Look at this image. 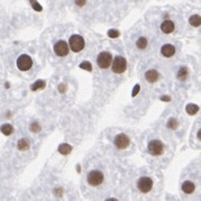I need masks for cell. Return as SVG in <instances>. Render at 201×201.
Instances as JSON below:
<instances>
[{"mask_svg": "<svg viewBox=\"0 0 201 201\" xmlns=\"http://www.w3.org/2000/svg\"><path fill=\"white\" fill-rule=\"evenodd\" d=\"M105 180V175L104 173L99 170H93V171L89 172L88 175H87V181L88 183L92 186H98L100 185Z\"/></svg>", "mask_w": 201, "mask_h": 201, "instance_id": "obj_1", "label": "cell"}, {"mask_svg": "<svg viewBox=\"0 0 201 201\" xmlns=\"http://www.w3.org/2000/svg\"><path fill=\"white\" fill-rule=\"evenodd\" d=\"M147 150L150 154L153 155V156H160L164 153V145L159 139H153V141L148 143Z\"/></svg>", "mask_w": 201, "mask_h": 201, "instance_id": "obj_2", "label": "cell"}, {"mask_svg": "<svg viewBox=\"0 0 201 201\" xmlns=\"http://www.w3.org/2000/svg\"><path fill=\"white\" fill-rule=\"evenodd\" d=\"M69 44H70V48H71L72 52H81V51L84 48V39H83L82 36L80 35H72L70 37V41H69Z\"/></svg>", "mask_w": 201, "mask_h": 201, "instance_id": "obj_3", "label": "cell"}, {"mask_svg": "<svg viewBox=\"0 0 201 201\" xmlns=\"http://www.w3.org/2000/svg\"><path fill=\"white\" fill-rule=\"evenodd\" d=\"M127 69V61L123 56H116L113 61V71L117 74L124 73Z\"/></svg>", "mask_w": 201, "mask_h": 201, "instance_id": "obj_4", "label": "cell"}, {"mask_svg": "<svg viewBox=\"0 0 201 201\" xmlns=\"http://www.w3.org/2000/svg\"><path fill=\"white\" fill-rule=\"evenodd\" d=\"M113 61V56L109 52H101L97 57V63L101 69H108Z\"/></svg>", "mask_w": 201, "mask_h": 201, "instance_id": "obj_5", "label": "cell"}, {"mask_svg": "<svg viewBox=\"0 0 201 201\" xmlns=\"http://www.w3.org/2000/svg\"><path fill=\"white\" fill-rule=\"evenodd\" d=\"M137 186L142 193H148L153 188V181L150 176H143L137 181Z\"/></svg>", "mask_w": 201, "mask_h": 201, "instance_id": "obj_6", "label": "cell"}, {"mask_svg": "<svg viewBox=\"0 0 201 201\" xmlns=\"http://www.w3.org/2000/svg\"><path fill=\"white\" fill-rule=\"evenodd\" d=\"M33 66V60L30 56L23 54L17 59V68L20 71H28L30 68Z\"/></svg>", "mask_w": 201, "mask_h": 201, "instance_id": "obj_7", "label": "cell"}, {"mask_svg": "<svg viewBox=\"0 0 201 201\" xmlns=\"http://www.w3.org/2000/svg\"><path fill=\"white\" fill-rule=\"evenodd\" d=\"M114 144L118 150H125L127 148L130 144V139L126 134H119L114 139Z\"/></svg>", "mask_w": 201, "mask_h": 201, "instance_id": "obj_8", "label": "cell"}, {"mask_svg": "<svg viewBox=\"0 0 201 201\" xmlns=\"http://www.w3.org/2000/svg\"><path fill=\"white\" fill-rule=\"evenodd\" d=\"M54 53L56 54L57 56H66L69 54V45L66 42L64 41H59L54 45Z\"/></svg>", "mask_w": 201, "mask_h": 201, "instance_id": "obj_9", "label": "cell"}, {"mask_svg": "<svg viewBox=\"0 0 201 201\" xmlns=\"http://www.w3.org/2000/svg\"><path fill=\"white\" fill-rule=\"evenodd\" d=\"M161 53L164 57H171L175 54V47L172 44L163 45L161 48Z\"/></svg>", "mask_w": 201, "mask_h": 201, "instance_id": "obj_10", "label": "cell"}, {"mask_svg": "<svg viewBox=\"0 0 201 201\" xmlns=\"http://www.w3.org/2000/svg\"><path fill=\"white\" fill-rule=\"evenodd\" d=\"M145 79H146L147 82L154 83L160 79V74H159V72H157L156 70H148V71L145 73Z\"/></svg>", "mask_w": 201, "mask_h": 201, "instance_id": "obj_11", "label": "cell"}, {"mask_svg": "<svg viewBox=\"0 0 201 201\" xmlns=\"http://www.w3.org/2000/svg\"><path fill=\"white\" fill-rule=\"evenodd\" d=\"M174 28H175L174 23L171 20H164L162 24H161V30H162L163 33H165V34H171V33H173Z\"/></svg>", "mask_w": 201, "mask_h": 201, "instance_id": "obj_12", "label": "cell"}, {"mask_svg": "<svg viewBox=\"0 0 201 201\" xmlns=\"http://www.w3.org/2000/svg\"><path fill=\"white\" fill-rule=\"evenodd\" d=\"M194 190L195 185L193 182H191V181H184L183 184H182V191L185 194H191V193L194 192Z\"/></svg>", "mask_w": 201, "mask_h": 201, "instance_id": "obj_13", "label": "cell"}, {"mask_svg": "<svg viewBox=\"0 0 201 201\" xmlns=\"http://www.w3.org/2000/svg\"><path fill=\"white\" fill-rule=\"evenodd\" d=\"M29 146H30L29 142H28V139H26V138L19 139L17 143V147L19 151H27V150L29 148Z\"/></svg>", "mask_w": 201, "mask_h": 201, "instance_id": "obj_14", "label": "cell"}, {"mask_svg": "<svg viewBox=\"0 0 201 201\" xmlns=\"http://www.w3.org/2000/svg\"><path fill=\"white\" fill-rule=\"evenodd\" d=\"M71 151H72V146L66 144V143H63V144H61L59 146V152L62 155H68V154L71 153Z\"/></svg>", "mask_w": 201, "mask_h": 201, "instance_id": "obj_15", "label": "cell"}, {"mask_svg": "<svg viewBox=\"0 0 201 201\" xmlns=\"http://www.w3.org/2000/svg\"><path fill=\"white\" fill-rule=\"evenodd\" d=\"M189 24L193 27L201 26V17L199 15H192L189 18Z\"/></svg>", "mask_w": 201, "mask_h": 201, "instance_id": "obj_16", "label": "cell"}, {"mask_svg": "<svg viewBox=\"0 0 201 201\" xmlns=\"http://www.w3.org/2000/svg\"><path fill=\"white\" fill-rule=\"evenodd\" d=\"M176 78L180 81H184V80H185L186 78H188V69H186L185 66H181L180 70L177 71Z\"/></svg>", "mask_w": 201, "mask_h": 201, "instance_id": "obj_17", "label": "cell"}, {"mask_svg": "<svg viewBox=\"0 0 201 201\" xmlns=\"http://www.w3.org/2000/svg\"><path fill=\"white\" fill-rule=\"evenodd\" d=\"M1 133L3 135H6V136H9V135H11L14 133V127H12L10 124H5L1 126Z\"/></svg>", "mask_w": 201, "mask_h": 201, "instance_id": "obj_18", "label": "cell"}, {"mask_svg": "<svg viewBox=\"0 0 201 201\" xmlns=\"http://www.w3.org/2000/svg\"><path fill=\"white\" fill-rule=\"evenodd\" d=\"M185 111L191 116L195 115V114L199 111V107L197 106V105H194V104H189L188 106L185 107Z\"/></svg>", "mask_w": 201, "mask_h": 201, "instance_id": "obj_19", "label": "cell"}, {"mask_svg": "<svg viewBox=\"0 0 201 201\" xmlns=\"http://www.w3.org/2000/svg\"><path fill=\"white\" fill-rule=\"evenodd\" d=\"M147 44H148V42L145 37H139L136 42V46L139 48V50H144V48H146L147 47Z\"/></svg>", "mask_w": 201, "mask_h": 201, "instance_id": "obj_20", "label": "cell"}, {"mask_svg": "<svg viewBox=\"0 0 201 201\" xmlns=\"http://www.w3.org/2000/svg\"><path fill=\"white\" fill-rule=\"evenodd\" d=\"M166 126H168V128H170V129L175 130L177 127H179V123H177V120L175 118H170L169 120H168Z\"/></svg>", "mask_w": 201, "mask_h": 201, "instance_id": "obj_21", "label": "cell"}, {"mask_svg": "<svg viewBox=\"0 0 201 201\" xmlns=\"http://www.w3.org/2000/svg\"><path fill=\"white\" fill-rule=\"evenodd\" d=\"M43 88H45V82H44V81H42V80L36 81V82L32 86L33 91H36V90H38V89H43Z\"/></svg>", "mask_w": 201, "mask_h": 201, "instance_id": "obj_22", "label": "cell"}, {"mask_svg": "<svg viewBox=\"0 0 201 201\" xmlns=\"http://www.w3.org/2000/svg\"><path fill=\"white\" fill-rule=\"evenodd\" d=\"M41 129H42V127L38 123H33V124H30V126H29V130L32 132V133H35V134L39 133Z\"/></svg>", "mask_w": 201, "mask_h": 201, "instance_id": "obj_23", "label": "cell"}, {"mask_svg": "<svg viewBox=\"0 0 201 201\" xmlns=\"http://www.w3.org/2000/svg\"><path fill=\"white\" fill-rule=\"evenodd\" d=\"M30 1V3H32V7H33V9L34 10H36V11H42V7H41V5H39L36 0H29Z\"/></svg>", "mask_w": 201, "mask_h": 201, "instance_id": "obj_24", "label": "cell"}, {"mask_svg": "<svg viewBox=\"0 0 201 201\" xmlns=\"http://www.w3.org/2000/svg\"><path fill=\"white\" fill-rule=\"evenodd\" d=\"M80 68H81V69H84V70H87V71H91V70H92L91 64H90V63H88V62L81 63V64H80Z\"/></svg>", "mask_w": 201, "mask_h": 201, "instance_id": "obj_25", "label": "cell"}, {"mask_svg": "<svg viewBox=\"0 0 201 201\" xmlns=\"http://www.w3.org/2000/svg\"><path fill=\"white\" fill-rule=\"evenodd\" d=\"M108 36H109V37H111V38H114V37H118V36H119V32H118V30L110 29L109 32H108Z\"/></svg>", "mask_w": 201, "mask_h": 201, "instance_id": "obj_26", "label": "cell"}, {"mask_svg": "<svg viewBox=\"0 0 201 201\" xmlns=\"http://www.w3.org/2000/svg\"><path fill=\"white\" fill-rule=\"evenodd\" d=\"M86 3H87V0H75V5L79 7L86 6Z\"/></svg>", "mask_w": 201, "mask_h": 201, "instance_id": "obj_27", "label": "cell"}, {"mask_svg": "<svg viewBox=\"0 0 201 201\" xmlns=\"http://www.w3.org/2000/svg\"><path fill=\"white\" fill-rule=\"evenodd\" d=\"M138 91H139V84H136L135 88H134V91H133V93H132V96H133V97H136V95L138 93Z\"/></svg>", "mask_w": 201, "mask_h": 201, "instance_id": "obj_28", "label": "cell"}, {"mask_svg": "<svg viewBox=\"0 0 201 201\" xmlns=\"http://www.w3.org/2000/svg\"><path fill=\"white\" fill-rule=\"evenodd\" d=\"M54 192H55V194H56V197H60V195L62 194V190L60 189V188H56V189H55V191H54Z\"/></svg>", "mask_w": 201, "mask_h": 201, "instance_id": "obj_29", "label": "cell"}, {"mask_svg": "<svg viewBox=\"0 0 201 201\" xmlns=\"http://www.w3.org/2000/svg\"><path fill=\"white\" fill-rule=\"evenodd\" d=\"M161 100H163V101H170V100H171V98L168 97V96H163V97L161 98Z\"/></svg>", "mask_w": 201, "mask_h": 201, "instance_id": "obj_30", "label": "cell"}, {"mask_svg": "<svg viewBox=\"0 0 201 201\" xmlns=\"http://www.w3.org/2000/svg\"><path fill=\"white\" fill-rule=\"evenodd\" d=\"M197 137H198V138L201 141V129L198 130V133H197Z\"/></svg>", "mask_w": 201, "mask_h": 201, "instance_id": "obj_31", "label": "cell"}]
</instances>
